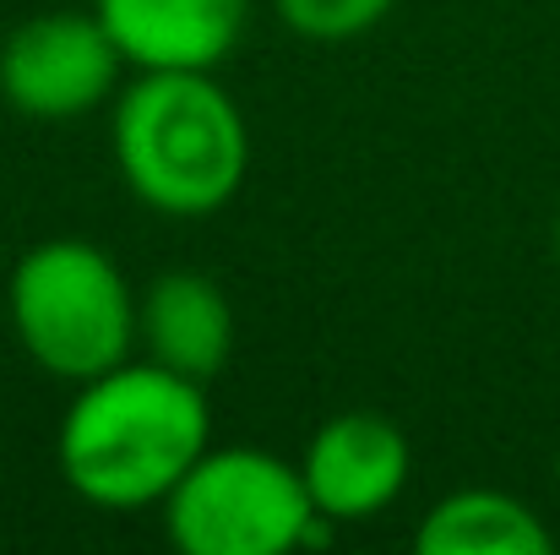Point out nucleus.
Returning <instances> with one entry per match:
<instances>
[{"label": "nucleus", "mask_w": 560, "mask_h": 555, "mask_svg": "<svg viewBox=\"0 0 560 555\" xmlns=\"http://www.w3.org/2000/svg\"><path fill=\"white\" fill-rule=\"evenodd\" d=\"M212 447L207 386L131 355L82 381L55 430V463L71 496L98 512H148Z\"/></svg>", "instance_id": "f257e3e1"}, {"label": "nucleus", "mask_w": 560, "mask_h": 555, "mask_svg": "<svg viewBox=\"0 0 560 555\" xmlns=\"http://www.w3.org/2000/svg\"><path fill=\"white\" fill-rule=\"evenodd\" d=\"M109 153L148 212L196 223L240 196L250 126L212 71H131L115 93Z\"/></svg>", "instance_id": "f03ea898"}, {"label": "nucleus", "mask_w": 560, "mask_h": 555, "mask_svg": "<svg viewBox=\"0 0 560 555\" xmlns=\"http://www.w3.org/2000/svg\"><path fill=\"white\" fill-rule=\"evenodd\" d=\"M137 300L120 262L82 234L27 245L5 278V322L22 355L71 386L137 355Z\"/></svg>", "instance_id": "7ed1b4c3"}, {"label": "nucleus", "mask_w": 560, "mask_h": 555, "mask_svg": "<svg viewBox=\"0 0 560 555\" xmlns=\"http://www.w3.org/2000/svg\"><path fill=\"white\" fill-rule=\"evenodd\" d=\"M180 555H289L327 540L300 463L261 447H207L159 507Z\"/></svg>", "instance_id": "20e7f679"}, {"label": "nucleus", "mask_w": 560, "mask_h": 555, "mask_svg": "<svg viewBox=\"0 0 560 555\" xmlns=\"http://www.w3.org/2000/svg\"><path fill=\"white\" fill-rule=\"evenodd\" d=\"M131 60L98 11H38L0 44V99L44 126H71L126 88Z\"/></svg>", "instance_id": "39448f33"}, {"label": "nucleus", "mask_w": 560, "mask_h": 555, "mask_svg": "<svg viewBox=\"0 0 560 555\" xmlns=\"http://www.w3.org/2000/svg\"><path fill=\"white\" fill-rule=\"evenodd\" d=\"M413 474V447L392 414L343 408L316 425V436L300 452V479L311 490V507L332 523H371L381 518Z\"/></svg>", "instance_id": "423d86ee"}, {"label": "nucleus", "mask_w": 560, "mask_h": 555, "mask_svg": "<svg viewBox=\"0 0 560 555\" xmlns=\"http://www.w3.org/2000/svg\"><path fill=\"white\" fill-rule=\"evenodd\" d=\"M131 71H212L245 33L250 0H93Z\"/></svg>", "instance_id": "0eeeda50"}, {"label": "nucleus", "mask_w": 560, "mask_h": 555, "mask_svg": "<svg viewBox=\"0 0 560 555\" xmlns=\"http://www.w3.org/2000/svg\"><path fill=\"white\" fill-rule=\"evenodd\" d=\"M137 349L201 386L223 375L234 355V305L223 284L190 267L159 273L137 300Z\"/></svg>", "instance_id": "6e6552de"}, {"label": "nucleus", "mask_w": 560, "mask_h": 555, "mask_svg": "<svg viewBox=\"0 0 560 555\" xmlns=\"http://www.w3.org/2000/svg\"><path fill=\"white\" fill-rule=\"evenodd\" d=\"M419 555H550L556 534L550 523L512 490L495 485H468L441 496L419 529H413Z\"/></svg>", "instance_id": "1a4fd4ad"}, {"label": "nucleus", "mask_w": 560, "mask_h": 555, "mask_svg": "<svg viewBox=\"0 0 560 555\" xmlns=\"http://www.w3.org/2000/svg\"><path fill=\"white\" fill-rule=\"evenodd\" d=\"M402 0H272L278 22L305 44H354L375 33Z\"/></svg>", "instance_id": "9d476101"}, {"label": "nucleus", "mask_w": 560, "mask_h": 555, "mask_svg": "<svg viewBox=\"0 0 560 555\" xmlns=\"http://www.w3.org/2000/svg\"><path fill=\"white\" fill-rule=\"evenodd\" d=\"M550 245H556V262H560V207H556V229H550Z\"/></svg>", "instance_id": "9b49d317"}, {"label": "nucleus", "mask_w": 560, "mask_h": 555, "mask_svg": "<svg viewBox=\"0 0 560 555\" xmlns=\"http://www.w3.org/2000/svg\"><path fill=\"white\" fill-rule=\"evenodd\" d=\"M556 490H560V447H556Z\"/></svg>", "instance_id": "f8f14e48"}]
</instances>
